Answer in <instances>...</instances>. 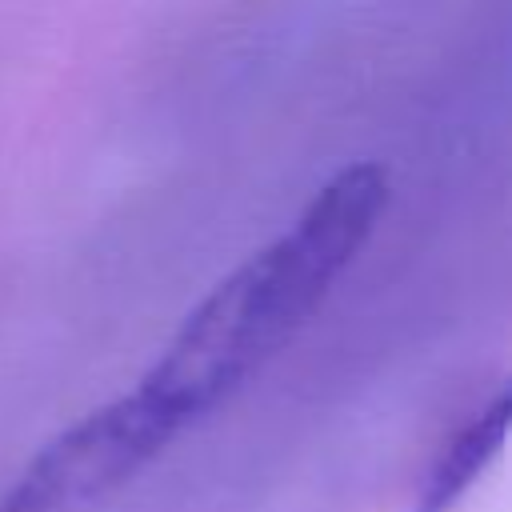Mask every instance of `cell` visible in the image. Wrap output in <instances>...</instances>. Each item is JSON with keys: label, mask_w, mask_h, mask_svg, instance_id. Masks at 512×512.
<instances>
[{"label": "cell", "mask_w": 512, "mask_h": 512, "mask_svg": "<svg viewBox=\"0 0 512 512\" xmlns=\"http://www.w3.org/2000/svg\"><path fill=\"white\" fill-rule=\"evenodd\" d=\"M392 200L388 168L352 160L332 172L296 220L216 280L132 384L180 436L260 376L320 312L360 260Z\"/></svg>", "instance_id": "1"}, {"label": "cell", "mask_w": 512, "mask_h": 512, "mask_svg": "<svg viewBox=\"0 0 512 512\" xmlns=\"http://www.w3.org/2000/svg\"><path fill=\"white\" fill-rule=\"evenodd\" d=\"M176 432L128 388L84 412L0 488V512H72L140 476Z\"/></svg>", "instance_id": "2"}, {"label": "cell", "mask_w": 512, "mask_h": 512, "mask_svg": "<svg viewBox=\"0 0 512 512\" xmlns=\"http://www.w3.org/2000/svg\"><path fill=\"white\" fill-rule=\"evenodd\" d=\"M508 436H512V376L476 412H468L464 424L444 440L420 484L416 512H452L472 492V484L500 460Z\"/></svg>", "instance_id": "3"}]
</instances>
